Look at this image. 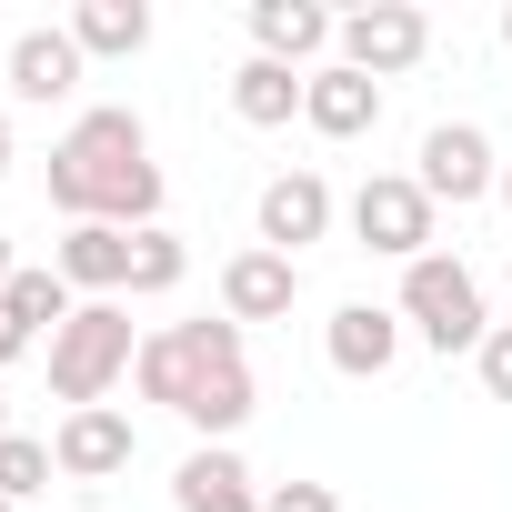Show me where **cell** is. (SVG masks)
<instances>
[{
    "instance_id": "ffe728a7",
    "label": "cell",
    "mask_w": 512,
    "mask_h": 512,
    "mask_svg": "<svg viewBox=\"0 0 512 512\" xmlns=\"http://www.w3.org/2000/svg\"><path fill=\"white\" fill-rule=\"evenodd\" d=\"M181 272H191V251H181V231H131V292H181Z\"/></svg>"
},
{
    "instance_id": "4316f807",
    "label": "cell",
    "mask_w": 512,
    "mask_h": 512,
    "mask_svg": "<svg viewBox=\"0 0 512 512\" xmlns=\"http://www.w3.org/2000/svg\"><path fill=\"white\" fill-rule=\"evenodd\" d=\"M0 171H11V121H0Z\"/></svg>"
},
{
    "instance_id": "603a6c76",
    "label": "cell",
    "mask_w": 512,
    "mask_h": 512,
    "mask_svg": "<svg viewBox=\"0 0 512 512\" xmlns=\"http://www.w3.org/2000/svg\"><path fill=\"white\" fill-rule=\"evenodd\" d=\"M262 512H342V502H332V482H282V492H262Z\"/></svg>"
},
{
    "instance_id": "484cf974",
    "label": "cell",
    "mask_w": 512,
    "mask_h": 512,
    "mask_svg": "<svg viewBox=\"0 0 512 512\" xmlns=\"http://www.w3.org/2000/svg\"><path fill=\"white\" fill-rule=\"evenodd\" d=\"M492 191H502V211H512V161H502V181H492Z\"/></svg>"
},
{
    "instance_id": "7402d4cb",
    "label": "cell",
    "mask_w": 512,
    "mask_h": 512,
    "mask_svg": "<svg viewBox=\"0 0 512 512\" xmlns=\"http://www.w3.org/2000/svg\"><path fill=\"white\" fill-rule=\"evenodd\" d=\"M472 362H482V392H492V402H512V322H492V342H482Z\"/></svg>"
},
{
    "instance_id": "ac0fdd59",
    "label": "cell",
    "mask_w": 512,
    "mask_h": 512,
    "mask_svg": "<svg viewBox=\"0 0 512 512\" xmlns=\"http://www.w3.org/2000/svg\"><path fill=\"white\" fill-rule=\"evenodd\" d=\"M71 41H81V61H131V51L151 41V11H141V0H81V11H71Z\"/></svg>"
},
{
    "instance_id": "5bb4252c",
    "label": "cell",
    "mask_w": 512,
    "mask_h": 512,
    "mask_svg": "<svg viewBox=\"0 0 512 512\" xmlns=\"http://www.w3.org/2000/svg\"><path fill=\"white\" fill-rule=\"evenodd\" d=\"M171 502H181V512H262V492H251V472H241L231 442H201V452L171 472Z\"/></svg>"
},
{
    "instance_id": "2e32d148",
    "label": "cell",
    "mask_w": 512,
    "mask_h": 512,
    "mask_svg": "<svg viewBox=\"0 0 512 512\" xmlns=\"http://www.w3.org/2000/svg\"><path fill=\"white\" fill-rule=\"evenodd\" d=\"M11 91L41 101V111L71 101V91H81V41H71V31H21V41H11Z\"/></svg>"
},
{
    "instance_id": "f546056e",
    "label": "cell",
    "mask_w": 512,
    "mask_h": 512,
    "mask_svg": "<svg viewBox=\"0 0 512 512\" xmlns=\"http://www.w3.org/2000/svg\"><path fill=\"white\" fill-rule=\"evenodd\" d=\"M0 512H21V502H0Z\"/></svg>"
},
{
    "instance_id": "6da1fadb",
    "label": "cell",
    "mask_w": 512,
    "mask_h": 512,
    "mask_svg": "<svg viewBox=\"0 0 512 512\" xmlns=\"http://www.w3.org/2000/svg\"><path fill=\"white\" fill-rule=\"evenodd\" d=\"M51 201L71 221H111V231H151L161 221V161L151 131L131 111H81L51 151Z\"/></svg>"
},
{
    "instance_id": "9a60e30c",
    "label": "cell",
    "mask_w": 512,
    "mask_h": 512,
    "mask_svg": "<svg viewBox=\"0 0 512 512\" xmlns=\"http://www.w3.org/2000/svg\"><path fill=\"white\" fill-rule=\"evenodd\" d=\"M251 41H262V61H312L322 41H342V21L322 11V0H251Z\"/></svg>"
},
{
    "instance_id": "7a4b0ae2",
    "label": "cell",
    "mask_w": 512,
    "mask_h": 512,
    "mask_svg": "<svg viewBox=\"0 0 512 512\" xmlns=\"http://www.w3.org/2000/svg\"><path fill=\"white\" fill-rule=\"evenodd\" d=\"M141 392L161 402V412H201V392H221V372H241V322H171V332H151L141 342Z\"/></svg>"
},
{
    "instance_id": "8992f818",
    "label": "cell",
    "mask_w": 512,
    "mask_h": 512,
    "mask_svg": "<svg viewBox=\"0 0 512 512\" xmlns=\"http://www.w3.org/2000/svg\"><path fill=\"white\" fill-rule=\"evenodd\" d=\"M432 51V21L412 11V0H362V11L342 21V61L362 71V81H392V71H412Z\"/></svg>"
},
{
    "instance_id": "cb8c5ba5",
    "label": "cell",
    "mask_w": 512,
    "mask_h": 512,
    "mask_svg": "<svg viewBox=\"0 0 512 512\" xmlns=\"http://www.w3.org/2000/svg\"><path fill=\"white\" fill-rule=\"evenodd\" d=\"M21 352H31V332H21V322H11V302H0V372H11V362H21Z\"/></svg>"
},
{
    "instance_id": "9c48e42d",
    "label": "cell",
    "mask_w": 512,
    "mask_h": 512,
    "mask_svg": "<svg viewBox=\"0 0 512 512\" xmlns=\"http://www.w3.org/2000/svg\"><path fill=\"white\" fill-rule=\"evenodd\" d=\"M131 452H141V432H131V412H111V402H91V412H71V422L51 432V462H61L71 482H111V472H131Z\"/></svg>"
},
{
    "instance_id": "8fae6325",
    "label": "cell",
    "mask_w": 512,
    "mask_h": 512,
    "mask_svg": "<svg viewBox=\"0 0 512 512\" xmlns=\"http://www.w3.org/2000/svg\"><path fill=\"white\" fill-rule=\"evenodd\" d=\"M71 292H91V302H111V292H131V231H111V221H71L61 231V262H51Z\"/></svg>"
},
{
    "instance_id": "44dd1931",
    "label": "cell",
    "mask_w": 512,
    "mask_h": 512,
    "mask_svg": "<svg viewBox=\"0 0 512 512\" xmlns=\"http://www.w3.org/2000/svg\"><path fill=\"white\" fill-rule=\"evenodd\" d=\"M51 442H31V432H11L0 442V502H31V492H51Z\"/></svg>"
},
{
    "instance_id": "f1b7e54d",
    "label": "cell",
    "mask_w": 512,
    "mask_h": 512,
    "mask_svg": "<svg viewBox=\"0 0 512 512\" xmlns=\"http://www.w3.org/2000/svg\"><path fill=\"white\" fill-rule=\"evenodd\" d=\"M502 51H512V11H502Z\"/></svg>"
},
{
    "instance_id": "e0dca14e",
    "label": "cell",
    "mask_w": 512,
    "mask_h": 512,
    "mask_svg": "<svg viewBox=\"0 0 512 512\" xmlns=\"http://www.w3.org/2000/svg\"><path fill=\"white\" fill-rule=\"evenodd\" d=\"M302 91H312V81H292V71H282V61H262V51L231 71V111H241L251 131H282V121L302 111Z\"/></svg>"
},
{
    "instance_id": "3957f363",
    "label": "cell",
    "mask_w": 512,
    "mask_h": 512,
    "mask_svg": "<svg viewBox=\"0 0 512 512\" xmlns=\"http://www.w3.org/2000/svg\"><path fill=\"white\" fill-rule=\"evenodd\" d=\"M131 362H141V352H131V312H121V302H81V312L51 332V392H61L71 412H91Z\"/></svg>"
},
{
    "instance_id": "5b68a950",
    "label": "cell",
    "mask_w": 512,
    "mask_h": 512,
    "mask_svg": "<svg viewBox=\"0 0 512 512\" xmlns=\"http://www.w3.org/2000/svg\"><path fill=\"white\" fill-rule=\"evenodd\" d=\"M352 231H362V251L422 262V251H432V191L402 181V171H372V181L352 191Z\"/></svg>"
},
{
    "instance_id": "83f0119b",
    "label": "cell",
    "mask_w": 512,
    "mask_h": 512,
    "mask_svg": "<svg viewBox=\"0 0 512 512\" xmlns=\"http://www.w3.org/2000/svg\"><path fill=\"white\" fill-rule=\"evenodd\" d=\"M0 442H11V402H0Z\"/></svg>"
},
{
    "instance_id": "277c9868",
    "label": "cell",
    "mask_w": 512,
    "mask_h": 512,
    "mask_svg": "<svg viewBox=\"0 0 512 512\" xmlns=\"http://www.w3.org/2000/svg\"><path fill=\"white\" fill-rule=\"evenodd\" d=\"M402 322L432 342V352H482L492 322H482V282L462 262H442V251H422V262H402Z\"/></svg>"
},
{
    "instance_id": "30bf717a",
    "label": "cell",
    "mask_w": 512,
    "mask_h": 512,
    "mask_svg": "<svg viewBox=\"0 0 512 512\" xmlns=\"http://www.w3.org/2000/svg\"><path fill=\"white\" fill-rule=\"evenodd\" d=\"M332 231V181L322 171H282V181H262V251H292L302 241H322Z\"/></svg>"
},
{
    "instance_id": "d6986e66",
    "label": "cell",
    "mask_w": 512,
    "mask_h": 512,
    "mask_svg": "<svg viewBox=\"0 0 512 512\" xmlns=\"http://www.w3.org/2000/svg\"><path fill=\"white\" fill-rule=\"evenodd\" d=\"M0 302H11V322H21V332H31V342H41V332H61V322H71V312H81V302H71V282H61V272H11V292H0Z\"/></svg>"
},
{
    "instance_id": "d4e9b609",
    "label": "cell",
    "mask_w": 512,
    "mask_h": 512,
    "mask_svg": "<svg viewBox=\"0 0 512 512\" xmlns=\"http://www.w3.org/2000/svg\"><path fill=\"white\" fill-rule=\"evenodd\" d=\"M0 292H11V231H0Z\"/></svg>"
},
{
    "instance_id": "ba28073f",
    "label": "cell",
    "mask_w": 512,
    "mask_h": 512,
    "mask_svg": "<svg viewBox=\"0 0 512 512\" xmlns=\"http://www.w3.org/2000/svg\"><path fill=\"white\" fill-rule=\"evenodd\" d=\"M302 302V262H282V251H231L221 262V322H282Z\"/></svg>"
},
{
    "instance_id": "4fadbf2b",
    "label": "cell",
    "mask_w": 512,
    "mask_h": 512,
    "mask_svg": "<svg viewBox=\"0 0 512 512\" xmlns=\"http://www.w3.org/2000/svg\"><path fill=\"white\" fill-rule=\"evenodd\" d=\"M322 352H332V372L382 382V372H392V352H402V322H392L382 302H342V312H332V332H322Z\"/></svg>"
},
{
    "instance_id": "7c38bea8",
    "label": "cell",
    "mask_w": 512,
    "mask_h": 512,
    "mask_svg": "<svg viewBox=\"0 0 512 512\" xmlns=\"http://www.w3.org/2000/svg\"><path fill=\"white\" fill-rule=\"evenodd\" d=\"M302 121H312L322 141H362V131L382 121V81H362L352 61H332V71H312V91H302Z\"/></svg>"
},
{
    "instance_id": "52a82bcc",
    "label": "cell",
    "mask_w": 512,
    "mask_h": 512,
    "mask_svg": "<svg viewBox=\"0 0 512 512\" xmlns=\"http://www.w3.org/2000/svg\"><path fill=\"white\" fill-rule=\"evenodd\" d=\"M412 181L432 191V211H442V201L462 211V201H482V191L502 181V161H492V141H482L472 121H442V131H422V171H412Z\"/></svg>"
}]
</instances>
